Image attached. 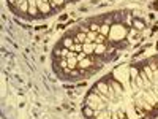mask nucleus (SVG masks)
I'll return each instance as SVG.
<instances>
[{"label":"nucleus","mask_w":158,"mask_h":119,"mask_svg":"<svg viewBox=\"0 0 158 119\" xmlns=\"http://www.w3.org/2000/svg\"><path fill=\"white\" fill-rule=\"evenodd\" d=\"M133 27H134L136 30H142L144 27H145V24H144L141 19H134V21H133Z\"/></svg>","instance_id":"12"},{"label":"nucleus","mask_w":158,"mask_h":119,"mask_svg":"<svg viewBox=\"0 0 158 119\" xmlns=\"http://www.w3.org/2000/svg\"><path fill=\"white\" fill-rule=\"evenodd\" d=\"M105 41H106V36H105V35H101V33H98L97 40H95V43H97V44H103Z\"/></svg>","instance_id":"19"},{"label":"nucleus","mask_w":158,"mask_h":119,"mask_svg":"<svg viewBox=\"0 0 158 119\" xmlns=\"http://www.w3.org/2000/svg\"><path fill=\"white\" fill-rule=\"evenodd\" d=\"M10 2H13V0H10Z\"/></svg>","instance_id":"26"},{"label":"nucleus","mask_w":158,"mask_h":119,"mask_svg":"<svg viewBox=\"0 0 158 119\" xmlns=\"http://www.w3.org/2000/svg\"><path fill=\"white\" fill-rule=\"evenodd\" d=\"M38 11H40L38 10V5H30L29 6V14L30 16H36V14H38Z\"/></svg>","instance_id":"17"},{"label":"nucleus","mask_w":158,"mask_h":119,"mask_svg":"<svg viewBox=\"0 0 158 119\" xmlns=\"http://www.w3.org/2000/svg\"><path fill=\"white\" fill-rule=\"evenodd\" d=\"M127 117H128V119H139V117L136 116L134 109H128V111H127Z\"/></svg>","instance_id":"18"},{"label":"nucleus","mask_w":158,"mask_h":119,"mask_svg":"<svg viewBox=\"0 0 158 119\" xmlns=\"http://www.w3.org/2000/svg\"><path fill=\"white\" fill-rule=\"evenodd\" d=\"M36 5H38V10L41 11V13H49L51 11V3L49 2H46V0H36Z\"/></svg>","instance_id":"4"},{"label":"nucleus","mask_w":158,"mask_h":119,"mask_svg":"<svg viewBox=\"0 0 158 119\" xmlns=\"http://www.w3.org/2000/svg\"><path fill=\"white\" fill-rule=\"evenodd\" d=\"M109 86H111V87H112V89L116 90V94H117V95L123 94V87H122V84H120L117 79H112V81H111V84H109Z\"/></svg>","instance_id":"5"},{"label":"nucleus","mask_w":158,"mask_h":119,"mask_svg":"<svg viewBox=\"0 0 158 119\" xmlns=\"http://www.w3.org/2000/svg\"><path fill=\"white\" fill-rule=\"evenodd\" d=\"M136 36H138V30L133 29L131 32H130V38H136Z\"/></svg>","instance_id":"23"},{"label":"nucleus","mask_w":158,"mask_h":119,"mask_svg":"<svg viewBox=\"0 0 158 119\" xmlns=\"http://www.w3.org/2000/svg\"><path fill=\"white\" fill-rule=\"evenodd\" d=\"M109 32H111V27H109V24H103V25H101V29H100V33H101V35L109 36Z\"/></svg>","instance_id":"13"},{"label":"nucleus","mask_w":158,"mask_h":119,"mask_svg":"<svg viewBox=\"0 0 158 119\" xmlns=\"http://www.w3.org/2000/svg\"><path fill=\"white\" fill-rule=\"evenodd\" d=\"M86 41H87V33L79 30L76 35H74V43H82V44H84Z\"/></svg>","instance_id":"7"},{"label":"nucleus","mask_w":158,"mask_h":119,"mask_svg":"<svg viewBox=\"0 0 158 119\" xmlns=\"http://www.w3.org/2000/svg\"><path fill=\"white\" fill-rule=\"evenodd\" d=\"M84 114H86L87 117H94V116L97 114V111H95L94 108H90V106H86V108H84Z\"/></svg>","instance_id":"15"},{"label":"nucleus","mask_w":158,"mask_h":119,"mask_svg":"<svg viewBox=\"0 0 158 119\" xmlns=\"http://www.w3.org/2000/svg\"><path fill=\"white\" fill-rule=\"evenodd\" d=\"M74 44V40L73 38H70V36H67V38H63V46L65 48H68V49H71V46Z\"/></svg>","instance_id":"16"},{"label":"nucleus","mask_w":158,"mask_h":119,"mask_svg":"<svg viewBox=\"0 0 158 119\" xmlns=\"http://www.w3.org/2000/svg\"><path fill=\"white\" fill-rule=\"evenodd\" d=\"M98 33H100V32H92V30H90V32L87 33V41H86V43H95Z\"/></svg>","instance_id":"9"},{"label":"nucleus","mask_w":158,"mask_h":119,"mask_svg":"<svg viewBox=\"0 0 158 119\" xmlns=\"http://www.w3.org/2000/svg\"><path fill=\"white\" fill-rule=\"evenodd\" d=\"M138 76H139V70L136 67H130V79L134 81Z\"/></svg>","instance_id":"11"},{"label":"nucleus","mask_w":158,"mask_h":119,"mask_svg":"<svg viewBox=\"0 0 158 119\" xmlns=\"http://www.w3.org/2000/svg\"><path fill=\"white\" fill-rule=\"evenodd\" d=\"M125 36V29L122 25H114V27H111V32H109V38H112V40H120V38H123Z\"/></svg>","instance_id":"1"},{"label":"nucleus","mask_w":158,"mask_h":119,"mask_svg":"<svg viewBox=\"0 0 158 119\" xmlns=\"http://www.w3.org/2000/svg\"><path fill=\"white\" fill-rule=\"evenodd\" d=\"M95 92H98V94H103V95H108V92H109V86L105 83V81H98V83L95 84Z\"/></svg>","instance_id":"3"},{"label":"nucleus","mask_w":158,"mask_h":119,"mask_svg":"<svg viewBox=\"0 0 158 119\" xmlns=\"http://www.w3.org/2000/svg\"><path fill=\"white\" fill-rule=\"evenodd\" d=\"M95 48H97V43H84V52L87 56L95 54Z\"/></svg>","instance_id":"6"},{"label":"nucleus","mask_w":158,"mask_h":119,"mask_svg":"<svg viewBox=\"0 0 158 119\" xmlns=\"http://www.w3.org/2000/svg\"><path fill=\"white\" fill-rule=\"evenodd\" d=\"M63 3H65V0H52V2H51L52 6H62Z\"/></svg>","instance_id":"21"},{"label":"nucleus","mask_w":158,"mask_h":119,"mask_svg":"<svg viewBox=\"0 0 158 119\" xmlns=\"http://www.w3.org/2000/svg\"><path fill=\"white\" fill-rule=\"evenodd\" d=\"M67 62H68V68H70V70H74V68L78 67V63H79L78 54L74 52V51H70V56L67 57Z\"/></svg>","instance_id":"2"},{"label":"nucleus","mask_w":158,"mask_h":119,"mask_svg":"<svg viewBox=\"0 0 158 119\" xmlns=\"http://www.w3.org/2000/svg\"><path fill=\"white\" fill-rule=\"evenodd\" d=\"M106 52V44H97V48H95V54H98V56H101V54H105Z\"/></svg>","instance_id":"14"},{"label":"nucleus","mask_w":158,"mask_h":119,"mask_svg":"<svg viewBox=\"0 0 158 119\" xmlns=\"http://www.w3.org/2000/svg\"><path fill=\"white\" fill-rule=\"evenodd\" d=\"M92 63H94V62H92V59H89V57H84V59H81V60H79L78 67H79V68H89V67L92 65Z\"/></svg>","instance_id":"8"},{"label":"nucleus","mask_w":158,"mask_h":119,"mask_svg":"<svg viewBox=\"0 0 158 119\" xmlns=\"http://www.w3.org/2000/svg\"><path fill=\"white\" fill-rule=\"evenodd\" d=\"M89 29H90L92 32H100V29H101V25H98L97 22H92V24H90V27H89Z\"/></svg>","instance_id":"20"},{"label":"nucleus","mask_w":158,"mask_h":119,"mask_svg":"<svg viewBox=\"0 0 158 119\" xmlns=\"http://www.w3.org/2000/svg\"><path fill=\"white\" fill-rule=\"evenodd\" d=\"M65 2H68V0H65Z\"/></svg>","instance_id":"25"},{"label":"nucleus","mask_w":158,"mask_h":119,"mask_svg":"<svg viewBox=\"0 0 158 119\" xmlns=\"http://www.w3.org/2000/svg\"><path fill=\"white\" fill-rule=\"evenodd\" d=\"M60 67H62V68H68V62H67V59H63V57L60 59Z\"/></svg>","instance_id":"22"},{"label":"nucleus","mask_w":158,"mask_h":119,"mask_svg":"<svg viewBox=\"0 0 158 119\" xmlns=\"http://www.w3.org/2000/svg\"><path fill=\"white\" fill-rule=\"evenodd\" d=\"M111 119H120V117H119V113H117V109H116L112 114H111Z\"/></svg>","instance_id":"24"},{"label":"nucleus","mask_w":158,"mask_h":119,"mask_svg":"<svg viewBox=\"0 0 158 119\" xmlns=\"http://www.w3.org/2000/svg\"><path fill=\"white\" fill-rule=\"evenodd\" d=\"M29 6H30V3H29V0H24V2L17 6V10H21L22 13H29Z\"/></svg>","instance_id":"10"}]
</instances>
